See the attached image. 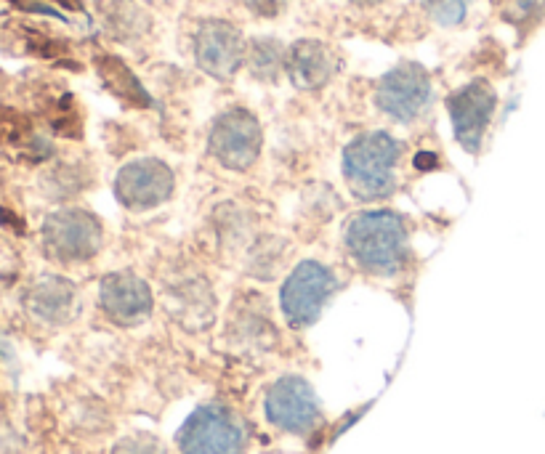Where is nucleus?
Listing matches in <instances>:
<instances>
[{
  "instance_id": "nucleus-1",
  "label": "nucleus",
  "mask_w": 545,
  "mask_h": 454,
  "mask_svg": "<svg viewBox=\"0 0 545 454\" xmlns=\"http://www.w3.org/2000/svg\"><path fill=\"white\" fill-rule=\"evenodd\" d=\"M346 247L362 269L389 277L405 263L407 226L397 213L367 210L351 218L346 226Z\"/></svg>"
},
{
  "instance_id": "nucleus-2",
  "label": "nucleus",
  "mask_w": 545,
  "mask_h": 454,
  "mask_svg": "<svg viewBox=\"0 0 545 454\" xmlns=\"http://www.w3.org/2000/svg\"><path fill=\"white\" fill-rule=\"evenodd\" d=\"M399 144L389 133L373 131L359 136L343 152V176L359 200H383L397 189Z\"/></svg>"
},
{
  "instance_id": "nucleus-3",
  "label": "nucleus",
  "mask_w": 545,
  "mask_h": 454,
  "mask_svg": "<svg viewBox=\"0 0 545 454\" xmlns=\"http://www.w3.org/2000/svg\"><path fill=\"white\" fill-rule=\"evenodd\" d=\"M245 428L232 409L205 404L179 433L181 454H245Z\"/></svg>"
},
{
  "instance_id": "nucleus-4",
  "label": "nucleus",
  "mask_w": 545,
  "mask_h": 454,
  "mask_svg": "<svg viewBox=\"0 0 545 454\" xmlns=\"http://www.w3.org/2000/svg\"><path fill=\"white\" fill-rule=\"evenodd\" d=\"M104 229L88 210L67 208L51 213L43 224V245L56 261L78 263L102 250Z\"/></svg>"
},
{
  "instance_id": "nucleus-5",
  "label": "nucleus",
  "mask_w": 545,
  "mask_h": 454,
  "mask_svg": "<svg viewBox=\"0 0 545 454\" xmlns=\"http://www.w3.org/2000/svg\"><path fill=\"white\" fill-rule=\"evenodd\" d=\"M264 144L261 125L248 109H229L216 117L208 136V152L229 170H248Z\"/></svg>"
},
{
  "instance_id": "nucleus-6",
  "label": "nucleus",
  "mask_w": 545,
  "mask_h": 454,
  "mask_svg": "<svg viewBox=\"0 0 545 454\" xmlns=\"http://www.w3.org/2000/svg\"><path fill=\"white\" fill-rule=\"evenodd\" d=\"M335 290L333 271L322 266L320 261H304L298 263L296 269L290 271L288 282L282 285V311L293 327H309L317 322L322 314L327 298Z\"/></svg>"
},
{
  "instance_id": "nucleus-7",
  "label": "nucleus",
  "mask_w": 545,
  "mask_h": 454,
  "mask_svg": "<svg viewBox=\"0 0 545 454\" xmlns=\"http://www.w3.org/2000/svg\"><path fill=\"white\" fill-rule=\"evenodd\" d=\"M266 417L280 431L309 436L322 423L320 401L306 380L288 375L280 378L266 393Z\"/></svg>"
},
{
  "instance_id": "nucleus-8",
  "label": "nucleus",
  "mask_w": 545,
  "mask_h": 454,
  "mask_svg": "<svg viewBox=\"0 0 545 454\" xmlns=\"http://www.w3.org/2000/svg\"><path fill=\"white\" fill-rule=\"evenodd\" d=\"M431 99V80L429 72L421 64H399L397 70L381 77L378 91H375V104L383 115L399 123H410L421 115Z\"/></svg>"
},
{
  "instance_id": "nucleus-9",
  "label": "nucleus",
  "mask_w": 545,
  "mask_h": 454,
  "mask_svg": "<svg viewBox=\"0 0 545 454\" xmlns=\"http://www.w3.org/2000/svg\"><path fill=\"white\" fill-rule=\"evenodd\" d=\"M495 107H498V96L487 80H471L450 96L447 109H450L455 139L466 152L476 154L482 149L484 133L490 128Z\"/></svg>"
},
{
  "instance_id": "nucleus-10",
  "label": "nucleus",
  "mask_w": 545,
  "mask_h": 454,
  "mask_svg": "<svg viewBox=\"0 0 545 454\" xmlns=\"http://www.w3.org/2000/svg\"><path fill=\"white\" fill-rule=\"evenodd\" d=\"M173 170L163 160L141 157L120 168L115 181L117 200L131 210H152L173 194Z\"/></svg>"
},
{
  "instance_id": "nucleus-11",
  "label": "nucleus",
  "mask_w": 545,
  "mask_h": 454,
  "mask_svg": "<svg viewBox=\"0 0 545 454\" xmlns=\"http://www.w3.org/2000/svg\"><path fill=\"white\" fill-rule=\"evenodd\" d=\"M195 59L205 75L229 80L245 62V40L229 22H205L195 35Z\"/></svg>"
},
{
  "instance_id": "nucleus-12",
  "label": "nucleus",
  "mask_w": 545,
  "mask_h": 454,
  "mask_svg": "<svg viewBox=\"0 0 545 454\" xmlns=\"http://www.w3.org/2000/svg\"><path fill=\"white\" fill-rule=\"evenodd\" d=\"M99 303L112 322L131 327V324L144 322L152 314V290L144 279L131 274V271H117V274H109L102 279Z\"/></svg>"
},
{
  "instance_id": "nucleus-13",
  "label": "nucleus",
  "mask_w": 545,
  "mask_h": 454,
  "mask_svg": "<svg viewBox=\"0 0 545 454\" xmlns=\"http://www.w3.org/2000/svg\"><path fill=\"white\" fill-rule=\"evenodd\" d=\"M290 80L301 91H317L322 85L330 83V77L338 70L335 54L320 40H298L296 46L288 51V64H285Z\"/></svg>"
},
{
  "instance_id": "nucleus-14",
  "label": "nucleus",
  "mask_w": 545,
  "mask_h": 454,
  "mask_svg": "<svg viewBox=\"0 0 545 454\" xmlns=\"http://www.w3.org/2000/svg\"><path fill=\"white\" fill-rule=\"evenodd\" d=\"M75 303V287L70 279L64 277H40L35 285L27 290L24 306L35 319L46 324H64L72 314Z\"/></svg>"
},
{
  "instance_id": "nucleus-15",
  "label": "nucleus",
  "mask_w": 545,
  "mask_h": 454,
  "mask_svg": "<svg viewBox=\"0 0 545 454\" xmlns=\"http://www.w3.org/2000/svg\"><path fill=\"white\" fill-rule=\"evenodd\" d=\"M96 67H99V75H102V83L107 85L109 91L115 93L117 99H123L125 104L131 107H149V93L144 91V85L139 83V77L133 75L131 67L117 59V56H99L96 59Z\"/></svg>"
},
{
  "instance_id": "nucleus-16",
  "label": "nucleus",
  "mask_w": 545,
  "mask_h": 454,
  "mask_svg": "<svg viewBox=\"0 0 545 454\" xmlns=\"http://www.w3.org/2000/svg\"><path fill=\"white\" fill-rule=\"evenodd\" d=\"M288 64V54L282 51V46L272 38H258L253 40V46L248 51V67L250 75L264 80V83H272L280 77V72L285 70Z\"/></svg>"
},
{
  "instance_id": "nucleus-17",
  "label": "nucleus",
  "mask_w": 545,
  "mask_h": 454,
  "mask_svg": "<svg viewBox=\"0 0 545 454\" xmlns=\"http://www.w3.org/2000/svg\"><path fill=\"white\" fill-rule=\"evenodd\" d=\"M423 6L442 27H455L468 14V0H423Z\"/></svg>"
},
{
  "instance_id": "nucleus-18",
  "label": "nucleus",
  "mask_w": 545,
  "mask_h": 454,
  "mask_svg": "<svg viewBox=\"0 0 545 454\" xmlns=\"http://www.w3.org/2000/svg\"><path fill=\"white\" fill-rule=\"evenodd\" d=\"M112 454H160V444L152 436H131L120 441Z\"/></svg>"
},
{
  "instance_id": "nucleus-19",
  "label": "nucleus",
  "mask_w": 545,
  "mask_h": 454,
  "mask_svg": "<svg viewBox=\"0 0 545 454\" xmlns=\"http://www.w3.org/2000/svg\"><path fill=\"white\" fill-rule=\"evenodd\" d=\"M543 14H545V0H516L511 19H516V22H527V19H538V16Z\"/></svg>"
},
{
  "instance_id": "nucleus-20",
  "label": "nucleus",
  "mask_w": 545,
  "mask_h": 454,
  "mask_svg": "<svg viewBox=\"0 0 545 454\" xmlns=\"http://www.w3.org/2000/svg\"><path fill=\"white\" fill-rule=\"evenodd\" d=\"M245 6L258 16H277L288 6V0H245Z\"/></svg>"
},
{
  "instance_id": "nucleus-21",
  "label": "nucleus",
  "mask_w": 545,
  "mask_h": 454,
  "mask_svg": "<svg viewBox=\"0 0 545 454\" xmlns=\"http://www.w3.org/2000/svg\"><path fill=\"white\" fill-rule=\"evenodd\" d=\"M14 3L16 6L27 8V11H38V14H56L54 8L46 6L43 0H14Z\"/></svg>"
},
{
  "instance_id": "nucleus-22",
  "label": "nucleus",
  "mask_w": 545,
  "mask_h": 454,
  "mask_svg": "<svg viewBox=\"0 0 545 454\" xmlns=\"http://www.w3.org/2000/svg\"><path fill=\"white\" fill-rule=\"evenodd\" d=\"M64 8H80V0H59Z\"/></svg>"
},
{
  "instance_id": "nucleus-23",
  "label": "nucleus",
  "mask_w": 545,
  "mask_h": 454,
  "mask_svg": "<svg viewBox=\"0 0 545 454\" xmlns=\"http://www.w3.org/2000/svg\"><path fill=\"white\" fill-rule=\"evenodd\" d=\"M354 3H357V6H378L381 0H354Z\"/></svg>"
}]
</instances>
